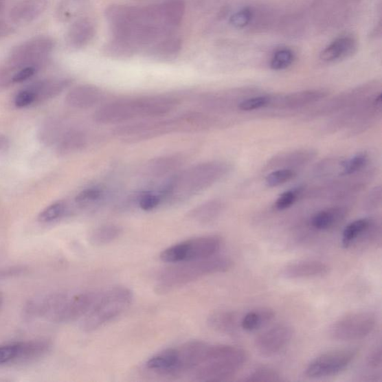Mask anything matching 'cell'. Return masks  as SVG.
<instances>
[{"label": "cell", "instance_id": "obj_1", "mask_svg": "<svg viewBox=\"0 0 382 382\" xmlns=\"http://www.w3.org/2000/svg\"><path fill=\"white\" fill-rule=\"evenodd\" d=\"M105 15L113 38L126 42L136 50L155 45L176 29L164 2L145 7L111 5Z\"/></svg>", "mask_w": 382, "mask_h": 382}, {"label": "cell", "instance_id": "obj_2", "mask_svg": "<svg viewBox=\"0 0 382 382\" xmlns=\"http://www.w3.org/2000/svg\"><path fill=\"white\" fill-rule=\"evenodd\" d=\"M177 104L175 98L167 97L118 100L101 106L95 111L94 118L105 124L124 123L136 118L166 115Z\"/></svg>", "mask_w": 382, "mask_h": 382}, {"label": "cell", "instance_id": "obj_3", "mask_svg": "<svg viewBox=\"0 0 382 382\" xmlns=\"http://www.w3.org/2000/svg\"><path fill=\"white\" fill-rule=\"evenodd\" d=\"M247 359V352L240 347L208 344L201 362L191 374L201 381L227 380L237 374Z\"/></svg>", "mask_w": 382, "mask_h": 382}, {"label": "cell", "instance_id": "obj_4", "mask_svg": "<svg viewBox=\"0 0 382 382\" xmlns=\"http://www.w3.org/2000/svg\"><path fill=\"white\" fill-rule=\"evenodd\" d=\"M232 266L230 258L216 255L192 262L177 263L160 273L156 288L160 293H168L203 277L227 271Z\"/></svg>", "mask_w": 382, "mask_h": 382}, {"label": "cell", "instance_id": "obj_5", "mask_svg": "<svg viewBox=\"0 0 382 382\" xmlns=\"http://www.w3.org/2000/svg\"><path fill=\"white\" fill-rule=\"evenodd\" d=\"M228 171L227 165L221 162H208L182 172L173 178L161 193L164 199L181 201L202 192Z\"/></svg>", "mask_w": 382, "mask_h": 382}, {"label": "cell", "instance_id": "obj_6", "mask_svg": "<svg viewBox=\"0 0 382 382\" xmlns=\"http://www.w3.org/2000/svg\"><path fill=\"white\" fill-rule=\"evenodd\" d=\"M133 300V293L126 286H116L100 293L93 306L86 315L83 328L92 332L117 317L127 309Z\"/></svg>", "mask_w": 382, "mask_h": 382}, {"label": "cell", "instance_id": "obj_7", "mask_svg": "<svg viewBox=\"0 0 382 382\" xmlns=\"http://www.w3.org/2000/svg\"><path fill=\"white\" fill-rule=\"evenodd\" d=\"M223 245L222 238L207 236L189 239L164 249L160 258L164 262L177 264L192 262L216 255Z\"/></svg>", "mask_w": 382, "mask_h": 382}, {"label": "cell", "instance_id": "obj_8", "mask_svg": "<svg viewBox=\"0 0 382 382\" xmlns=\"http://www.w3.org/2000/svg\"><path fill=\"white\" fill-rule=\"evenodd\" d=\"M55 41L49 36H38L14 47L8 58V67L17 69L25 67H40L55 49Z\"/></svg>", "mask_w": 382, "mask_h": 382}, {"label": "cell", "instance_id": "obj_9", "mask_svg": "<svg viewBox=\"0 0 382 382\" xmlns=\"http://www.w3.org/2000/svg\"><path fill=\"white\" fill-rule=\"evenodd\" d=\"M376 317L370 312L361 311L338 319L329 328V336L338 341L363 339L374 329Z\"/></svg>", "mask_w": 382, "mask_h": 382}, {"label": "cell", "instance_id": "obj_10", "mask_svg": "<svg viewBox=\"0 0 382 382\" xmlns=\"http://www.w3.org/2000/svg\"><path fill=\"white\" fill-rule=\"evenodd\" d=\"M356 352L353 349H341L321 354L308 364L306 376L310 379L335 376L350 366Z\"/></svg>", "mask_w": 382, "mask_h": 382}, {"label": "cell", "instance_id": "obj_11", "mask_svg": "<svg viewBox=\"0 0 382 382\" xmlns=\"http://www.w3.org/2000/svg\"><path fill=\"white\" fill-rule=\"evenodd\" d=\"M293 335L292 328L286 324H278L266 330L256 340L255 346L260 355L271 357L280 352L291 342Z\"/></svg>", "mask_w": 382, "mask_h": 382}, {"label": "cell", "instance_id": "obj_12", "mask_svg": "<svg viewBox=\"0 0 382 382\" xmlns=\"http://www.w3.org/2000/svg\"><path fill=\"white\" fill-rule=\"evenodd\" d=\"M329 267L316 260H300L285 266L281 276L286 280H296L322 277L328 274Z\"/></svg>", "mask_w": 382, "mask_h": 382}, {"label": "cell", "instance_id": "obj_13", "mask_svg": "<svg viewBox=\"0 0 382 382\" xmlns=\"http://www.w3.org/2000/svg\"><path fill=\"white\" fill-rule=\"evenodd\" d=\"M48 4V0H23L11 10V21L15 24L30 23L45 13Z\"/></svg>", "mask_w": 382, "mask_h": 382}, {"label": "cell", "instance_id": "obj_14", "mask_svg": "<svg viewBox=\"0 0 382 382\" xmlns=\"http://www.w3.org/2000/svg\"><path fill=\"white\" fill-rule=\"evenodd\" d=\"M102 98V93L97 87L82 85L75 87L66 97L69 106L77 109H88L97 105Z\"/></svg>", "mask_w": 382, "mask_h": 382}, {"label": "cell", "instance_id": "obj_15", "mask_svg": "<svg viewBox=\"0 0 382 382\" xmlns=\"http://www.w3.org/2000/svg\"><path fill=\"white\" fill-rule=\"evenodd\" d=\"M95 34V25L91 19H78L69 27L66 41L69 47L82 49L89 45Z\"/></svg>", "mask_w": 382, "mask_h": 382}, {"label": "cell", "instance_id": "obj_16", "mask_svg": "<svg viewBox=\"0 0 382 382\" xmlns=\"http://www.w3.org/2000/svg\"><path fill=\"white\" fill-rule=\"evenodd\" d=\"M240 319L237 312L223 310L214 312L208 317L207 324L215 332L230 335L238 332Z\"/></svg>", "mask_w": 382, "mask_h": 382}, {"label": "cell", "instance_id": "obj_17", "mask_svg": "<svg viewBox=\"0 0 382 382\" xmlns=\"http://www.w3.org/2000/svg\"><path fill=\"white\" fill-rule=\"evenodd\" d=\"M357 47L355 40L350 36L336 39L321 53L320 58L325 63H335L352 56Z\"/></svg>", "mask_w": 382, "mask_h": 382}, {"label": "cell", "instance_id": "obj_18", "mask_svg": "<svg viewBox=\"0 0 382 382\" xmlns=\"http://www.w3.org/2000/svg\"><path fill=\"white\" fill-rule=\"evenodd\" d=\"M69 84L71 81L67 79H49L34 83L29 89L34 94L36 102H41L56 98Z\"/></svg>", "mask_w": 382, "mask_h": 382}, {"label": "cell", "instance_id": "obj_19", "mask_svg": "<svg viewBox=\"0 0 382 382\" xmlns=\"http://www.w3.org/2000/svg\"><path fill=\"white\" fill-rule=\"evenodd\" d=\"M275 317L273 310L269 308L251 311L240 319V327L247 332H255L271 322Z\"/></svg>", "mask_w": 382, "mask_h": 382}, {"label": "cell", "instance_id": "obj_20", "mask_svg": "<svg viewBox=\"0 0 382 382\" xmlns=\"http://www.w3.org/2000/svg\"><path fill=\"white\" fill-rule=\"evenodd\" d=\"M347 211L344 207H335L320 211L311 219V225L317 230H327L344 219Z\"/></svg>", "mask_w": 382, "mask_h": 382}, {"label": "cell", "instance_id": "obj_21", "mask_svg": "<svg viewBox=\"0 0 382 382\" xmlns=\"http://www.w3.org/2000/svg\"><path fill=\"white\" fill-rule=\"evenodd\" d=\"M324 90H308L291 93L283 98V105L286 108L296 109L310 105L327 97Z\"/></svg>", "mask_w": 382, "mask_h": 382}, {"label": "cell", "instance_id": "obj_22", "mask_svg": "<svg viewBox=\"0 0 382 382\" xmlns=\"http://www.w3.org/2000/svg\"><path fill=\"white\" fill-rule=\"evenodd\" d=\"M182 41L177 37H167L155 43L149 49V54L159 59L176 56L181 49Z\"/></svg>", "mask_w": 382, "mask_h": 382}, {"label": "cell", "instance_id": "obj_23", "mask_svg": "<svg viewBox=\"0 0 382 382\" xmlns=\"http://www.w3.org/2000/svg\"><path fill=\"white\" fill-rule=\"evenodd\" d=\"M223 211V205L219 201H210L199 205L192 212L190 216L196 222L210 223L218 218Z\"/></svg>", "mask_w": 382, "mask_h": 382}, {"label": "cell", "instance_id": "obj_24", "mask_svg": "<svg viewBox=\"0 0 382 382\" xmlns=\"http://www.w3.org/2000/svg\"><path fill=\"white\" fill-rule=\"evenodd\" d=\"M372 227V221L368 218L356 220L347 225L342 234V245L344 248L351 247L355 240L366 233Z\"/></svg>", "mask_w": 382, "mask_h": 382}, {"label": "cell", "instance_id": "obj_25", "mask_svg": "<svg viewBox=\"0 0 382 382\" xmlns=\"http://www.w3.org/2000/svg\"><path fill=\"white\" fill-rule=\"evenodd\" d=\"M314 155V153L311 150H298L278 156L272 163L275 167L289 168L306 163L313 158Z\"/></svg>", "mask_w": 382, "mask_h": 382}, {"label": "cell", "instance_id": "obj_26", "mask_svg": "<svg viewBox=\"0 0 382 382\" xmlns=\"http://www.w3.org/2000/svg\"><path fill=\"white\" fill-rule=\"evenodd\" d=\"M121 232L122 230L116 225H104L92 232L90 240L94 245H106L117 239Z\"/></svg>", "mask_w": 382, "mask_h": 382}, {"label": "cell", "instance_id": "obj_27", "mask_svg": "<svg viewBox=\"0 0 382 382\" xmlns=\"http://www.w3.org/2000/svg\"><path fill=\"white\" fill-rule=\"evenodd\" d=\"M85 138L78 132H69L58 141V150L60 154H69L79 150L84 146Z\"/></svg>", "mask_w": 382, "mask_h": 382}, {"label": "cell", "instance_id": "obj_28", "mask_svg": "<svg viewBox=\"0 0 382 382\" xmlns=\"http://www.w3.org/2000/svg\"><path fill=\"white\" fill-rule=\"evenodd\" d=\"M181 158L178 156H169L153 161L148 167L151 175L156 177L166 175L180 166Z\"/></svg>", "mask_w": 382, "mask_h": 382}, {"label": "cell", "instance_id": "obj_29", "mask_svg": "<svg viewBox=\"0 0 382 382\" xmlns=\"http://www.w3.org/2000/svg\"><path fill=\"white\" fill-rule=\"evenodd\" d=\"M136 49L127 43L112 38L104 47V53L112 58H124L133 56Z\"/></svg>", "mask_w": 382, "mask_h": 382}, {"label": "cell", "instance_id": "obj_30", "mask_svg": "<svg viewBox=\"0 0 382 382\" xmlns=\"http://www.w3.org/2000/svg\"><path fill=\"white\" fill-rule=\"evenodd\" d=\"M85 0H63L58 6L57 16L60 21L67 22L76 16Z\"/></svg>", "mask_w": 382, "mask_h": 382}, {"label": "cell", "instance_id": "obj_31", "mask_svg": "<svg viewBox=\"0 0 382 382\" xmlns=\"http://www.w3.org/2000/svg\"><path fill=\"white\" fill-rule=\"evenodd\" d=\"M368 161V155L364 153L355 155L350 159L341 162V175L350 176L362 170Z\"/></svg>", "mask_w": 382, "mask_h": 382}, {"label": "cell", "instance_id": "obj_32", "mask_svg": "<svg viewBox=\"0 0 382 382\" xmlns=\"http://www.w3.org/2000/svg\"><path fill=\"white\" fill-rule=\"evenodd\" d=\"M245 381H282L280 372L270 367H260L249 373Z\"/></svg>", "mask_w": 382, "mask_h": 382}, {"label": "cell", "instance_id": "obj_33", "mask_svg": "<svg viewBox=\"0 0 382 382\" xmlns=\"http://www.w3.org/2000/svg\"><path fill=\"white\" fill-rule=\"evenodd\" d=\"M297 173L293 169L281 168L269 173L265 182L269 188L282 186L296 177Z\"/></svg>", "mask_w": 382, "mask_h": 382}, {"label": "cell", "instance_id": "obj_34", "mask_svg": "<svg viewBox=\"0 0 382 382\" xmlns=\"http://www.w3.org/2000/svg\"><path fill=\"white\" fill-rule=\"evenodd\" d=\"M66 206L63 202H56L47 206L38 215V221L46 223L54 222L65 214Z\"/></svg>", "mask_w": 382, "mask_h": 382}, {"label": "cell", "instance_id": "obj_35", "mask_svg": "<svg viewBox=\"0 0 382 382\" xmlns=\"http://www.w3.org/2000/svg\"><path fill=\"white\" fill-rule=\"evenodd\" d=\"M293 60L294 54L291 49L278 50L271 59V67L274 71H283V69L289 68L293 64Z\"/></svg>", "mask_w": 382, "mask_h": 382}, {"label": "cell", "instance_id": "obj_36", "mask_svg": "<svg viewBox=\"0 0 382 382\" xmlns=\"http://www.w3.org/2000/svg\"><path fill=\"white\" fill-rule=\"evenodd\" d=\"M302 193L301 188H294L284 191L278 199L274 204L276 210L283 211L291 207L297 202Z\"/></svg>", "mask_w": 382, "mask_h": 382}, {"label": "cell", "instance_id": "obj_37", "mask_svg": "<svg viewBox=\"0 0 382 382\" xmlns=\"http://www.w3.org/2000/svg\"><path fill=\"white\" fill-rule=\"evenodd\" d=\"M102 190L98 188H90L82 191L76 197V203L82 207L90 206L100 201Z\"/></svg>", "mask_w": 382, "mask_h": 382}, {"label": "cell", "instance_id": "obj_38", "mask_svg": "<svg viewBox=\"0 0 382 382\" xmlns=\"http://www.w3.org/2000/svg\"><path fill=\"white\" fill-rule=\"evenodd\" d=\"M272 102V99L267 95H260V97L251 98L243 100L239 103L238 109L244 111H254L268 106Z\"/></svg>", "mask_w": 382, "mask_h": 382}, {"label": "cell", "instance_id": "obj_39", "mask_svg": "<svg viewBox=\"0 0 382 382\" xmlns=\"http://www.w3.org/2000/svg\"><path fill=\"white\" fill-rule=\"evenodd\" d=\"M19 350L20 343L0 346V364L16 362Z\"/></svg>", "mask_w": 382, "mask_h": 382}, {"label": "cell", "instance_id": "obj_40", "mask_svg": "<svg viewBox=\"0 0 382 382\" xmlns=\"http://www.w3.org/2000/svg\"><path fill=\"white\" fill-rule=\"evenodd\" d=\"M254 11L251 8H246L244 10L234 14L232 17L230 22L233 27L242 29L245 28L251 23L253 19Z\"/></svg>", "mask_w": 382, "mask_h": 382}, {"label": "cell", "instance_id": "obj_41", "mask_svg": "<svg viewBox=\"0 0 382 382\" xmlns=\"http://www.w3.org/2000/svg\"><path fill=\"white\" fill-rule=\"evenodd\" d=\"M163 201L161 194L146 193L138 199V204L143 210L150 211Z\"/></svg>", "mask_w": 382, "mask_h": 382}, {"label": "cell", "instance_id": "obj_42", "mask_svg": "<svg viewBox=\"0 0 382 382\" xmlns=\"http://www.w3.org/2000/svg\"><path fill=\"white\" fill-rule=\"evenodd\" d=\"M33 103H36V98L29 88L20 91L14 98V105L17 108L27 107Z\"/></svg>", "mask_w": 382, "mask_h": 382}, {"label": "cell", "instance_id": "obj_43", "mask_svg": "<svg viewBox=\"0 0 382 382\" xmlns=\"http://www.w3.org/2000/svg\"><path fill=\"white\" fill-rule=\"evenodd\" d=\"M39 68L37 67L30 66L15 69L13 76L14 83H21L30 79L36 74Z\"/></svg>", "mask_w": 382, "mask_h": 382}, {"label": "cell", "instance_id": "obj_44", "mask_svg": "<svg viewBox=\"0 0 382 382\" xmlns=\"http://www.w3.org/2000/svg\"><path fill=\"white\" fill-rule=\"evenodd\" d=\"M14 69L0 66V89H5L13 82Z\"/></svg>", "mask_w": 382, "mask_h": 382}, {"label": "cell", "instance_id": "obj_45", "mask_svg": "<svg viewBox=\"0 0 382 382\" xmlns=\"http://www.w3.org/2000/svg\"><path fill=\"white\" fill-rule=\"evenodd\" d=\"M12 25L6 21L0 19V40L10 36L13 33Z\"/></svg>", "mask_w": 382, "mask_h": 382}, {"label": "cell", "instance_id": "obj_46", "mask_svg": "<svg viewBox=\"0 0 382 382\" xmlns=\"http://www.w3.org/2000/svg\"><path fill=\"white\" fill-rule=\"evenodd\" d=\"M381 349L373 352L369 359V364L371 367L377 368L381 366Z\"/></svg>", "mask_w": 382, "mask_h": 382}, {"label": "cell", "instance_id": "obj_47", "mask_svg": "<svg viewBox=\"0 0 382 382\" xmlns=\"http://www.w3.org/2000/svg\"><path fill=\"white\" fill-rule=\"evenodd\" d=\"M10 145L8 139L4 135H0V153L6 151Z\"/></svg>", "mask_w": 382, "mask_h": 382}, {"label": "cell", "instance_id": "obj_48", "mask_svg": "<svg viewBox=\"0 0 382 382\" xmlns=\"http://www.w3.org/2000/svg\"><path fill=\"white\" fill-rule=\"evenodd\" d=\"M5 8V1L4 0H0V13H1Z\"/></svg>", "mask_w": 382, "mask_h": 382}]
</instances>
